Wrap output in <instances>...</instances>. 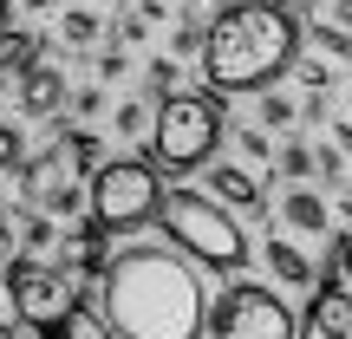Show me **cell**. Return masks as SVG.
Listing matches in <instances>:
<instances>
[{
	"instance_id": "obj_33",
	"label": "cell",
	"mask_w": 352,
	"mask_h": 339,
	"mask_svg": "<svg viewBox=\"0 0 352 339\" xmlns=\"http://www.w3.org/2000/svg\"><path fill=\"white\" fill-rule=\"evenodd\" d=\"M340 215H346V222H352V183L340 189Z\"/></svg>"
},
{
	"instance_id": "obj_34",
	"label": "cell",
	"mask_w": 352,
	"mask_h": 339,
	"mask_svg": "<svg viewBox=\"0 0 352 339\" xmlns=\"http://www.w3.org/2000/svg\"><path fill=\"white\" fill-rule=\"evenodd\" d=\"M280 7H287V0H280ZM294 7H327V0H294Z\"/></svg>"
},
{
	"instance_id": "obj_28",
	"label": "cell",
	"mask_w": 352,
	"mask_h": 339,
	"mask_svg": "<svg viewBox=\"0 0 352 339\" xmlns=\"http://www.w3.org/2000/svg\"><path fill=\"white\" fill-rule=\"evenodd\" d=\"M72 111H78V118H98V111H104V85H85V91H72Z\"/></svg>"
},
{
	"instance_id": "obj_5",
	"label": "cell",
	"mask_w": 352,
	"mask_h": 339,
	"mask_svg": "<svg viewBox=\"0 0 352 339\" xmlns=\"http://www.w3.org/2000/svg\"><path fill=\"white\" fill-rule=\"evenodd\" d=\"M222 144V105L215 91H170L157 98V124H151V164L183 176V170H202Z\"/></svg>"
},
{
	"instance_id": "obj_29",
	"label": "cell",
	"mask_w": 352,
	"mask_h": 339,
	"mask_svg": "<svg viewBox=\"0 0 352 339\" xmlns=\"http://www.w3.org/2000/svg\"><path fill=\"white\" fill-rule=\"evenodd\" d=\"M320 13H327L333 26H346V33H352V0H327V7H320Z\"/></svg>"
},
{
	"instance_id": "obj_20",
	"label": "cell",
	"mask_w": 352,
	"mask_h": 339,
	"mask_svg": "<svg viewBox=\"0 0 352 339\" xmlns=\"http://www.w3.org/2000/svg\"><path fill=\"white\" fill-rule=\"evenodd\" d=\"M307 39H314L327 59H352V33H346V26H333L320 7H314V26H307Z\"/></svg>"
},
{
	"instance_id": "obj_26",
	"label": "cell",
	"mask_w": 352,
	"mask_h": 339,
	"mask_svg": "<svg viewBox=\"0 0 352 339\" xmlns=\"http://www.w3.org/2000/svg\"><path fill=\"white\" fill-rule=\"evenodd\" d=\"M294 78H300L307 91H327V85H333V72H327V59H300V65H294Z\"/></svg>"
},
{
	"instance_id": "obj_6",
	"label": "cell",
	"mask_w": 352,
	"mask_h": 339,
	"mask_svg": "<svg viewBox=\"0 0 352 339\" xmlns=\"http://www.w3.org/2000/svg\"><path fill=\"white\" fill-rule=\"evenodd\" d=\"M164 170L151 157H111L98 176H91V222L104 235H131V228L157 222L164 215Z\"/></svg>"
},
{
	"instance_id": "obj_31",
	"label": "cell",
	"mask_w": 352,
	"mask_h": 339,
	"mask_svg": "<svg viewBox=\"0 0 352 339\" xmlns=\"http://www.w3.org/2000/svg\"><path fill=\"white\" fill-rule=\"evenodd\" d=\"M52 7H59V0H20V13H26V20H46Z\"/></svg>"
},
{
	"instance_id": "obj_15",
	"label": "cell",
	"mask_w": 352,
	"mask_h": 339,
	"mask_svg": "<svg viewBox=\"0 0 352 339\" xmlns=\"http://www.w3.org/2000/svg\"><path fill=\"white\" fill-rule=\"evenodd\" d=\"M274 170H280V183H314L320 176V144H307V138H287L280 144V157H274Z\"/></svg>"
},
{
	"instance_id": "obj_14",
	"label": "cell",
	"mask_w": 352,
	"mask_h": 339,
	"mask_svg": "<svg viewBox=\"0 0 352 339\" xmlns=\"http://www.w3.org/2000/svg\"><path fill=\"white\" fill-rule=\"evenodd\" d=\"M39 46H46V39H39V33H26V26L0 33V72H7L13 85H20V78H26V72L39 65Z\"/></svg>"
},
{
	"instance_id": "obj_13",
	"label": "cell",
	"mask_w": 352,
	"mask_h": 339,
	"mask_svg": "<svg viewBox=\"0 0 352 339\" xmlns=\"http://www.w3.org/2000/svg\"><path fill=\"white\" fill-rule=\"evenodd\" d=\"M209 196H222V202H235V209L261 215V183H254L248 170H235V164H215L209 170Z\"/></svg>"
},
{
	"instance_id": "obj_8",
	"label": "cell",
	"mask_w": 352,
	"mask_h": 339,
	"mask_svg": "<svg viewBox=\"0 0 352 339\" xmlns=\"http://www.w3.org/2000/svg\"><path fill=\"white\" fill-rule=\"evenodd\" d=\"M209 339H300V314L280 300V287L235 281L209 307Z\"/></svg>"
},
{
	"instance_id": "obj_38",
	"label": "cell",
	"mask_w": 352,
	"mask_h": 339,
	"mask_svg": "<svg viewBox=\"0 0 352 339\" xmlns=\"http://www.w3.org/2000/svg\"><path fill=\"white\" fill-rule=\"evenodd\" d=\"M346 118H352V85H346Z\"/></svg>"
},
{
	"instance_id": "obj_1",
	"label": "cell",
	"mask_w": 352,
	"mask_h": 339,
	"mask_svg": "<svg viewBox=\"0 0 352 339\" xmlns=\"http://www.w3.org/2000/svg\"><path fill=\"white\" fill-rule=\"evenodd\" d=\"M91 307L104 339H202L215 300L170 241H138L111 254L104 281L91 287Z\"/></svg>"
},
{
	"instance_id": "obj_39",
	"label": "cell",
	"mask_w": 352,
	"mask_h": 339,
	"mask_svg": "<svg viewBox=\"0 0 352 339\" xmlns=\"http://www.w3.org/2000/svg\"><path fill=\"white\" fill-rule=\"evenodd\" d=\"M98 7H124V0H98Z\"/></svg>"
},
{
	"instance_id": "obj_4",
	"label": "cell",
	"mask_w": 352,
	"mask_h": 339,
	"mask_svg": "<svg viewBox=\"0 0 352 339\" xmlns=\"http://www.w3.org/2000/svg\"><path fill=\"white\" fill-rule=\"evenodd\" d=\"M7 300H13V320L33 339H78V307H85L78 267L20 261V267H7Z\"/></svg>"
},
{
	"instance_id": "obj_17",
	"label": "cell",
	"mask_w": 352,
	"mask_h": 339,
	"mask_svg": "<svg viewBox=\"0 0 352 339\" xmlns=\"http://www.w3.org/2000/svg\"><path fill=\"white\" fill-rule=\"evenodd\" d=\"M261 124H267V131H300V124H307V98L267 91V98H261Z\"/></svg>"
},
{
	"instance_id": "obj_22",
	"label": "cell",
	"mask_w": 352,
	"mask_h": 339,
	"mask_svg": "<svg viewBox=\"0 0 352 339\" xmlns=\"http://www.w3.org/2000/svg\"><path fill=\"white\" fill-rule=\"evenodd\" d=\"M235 151H241V157H254V164H274V138H267V131H254V124H248V131H235Z\"/></svg>"
},
{
	"instance_id": "obj_36",
	"label": "cell",
	"mask_w": 352,
	"mask_h": 339,
	"mask_svg": "<svg viewBox=\"0 0 352 339\" xmlns=\"http://www.w3.org/2000/svg\"><path fill=\"white\" fill-rule=\"evenodd\" d=\"M0 33H7V0H0Z\"/></svg>"
},
{
	"instance_id": "obj_30",
	"label": "cell",
	"mask_w": 352,
	"mask_h": 339,
	"mask_svg": "<svg viewBox=\"0 0 352 339\" xmlns=\"http://www.w3.org/2000/svg\"><path fill=\"white\" fill-rule=\"evenodd\" d=\"M327 138H333V144H340V151L352 157V118H333V124H327Z\"/></svg>"
},
{
	"instance_id": "obj_12",
	"label": "cell",
	"mask_w": 352,
	"mask_h": 339,
	"mask_svg": "<svg viewBox=\"0 0 352 339\" xmlns=\"http://www.w3.org/2000/svg\"><path fill=\"white\" fill-rule=\"evenodd\" d=\"M307 339H352V294L346 287H320L307 307Z\"/></svg>"
},
{
	"instance_id": "obj_24",
	"label": "cell",
	"mask_w": 352,
	"mask_h": 339,
	"mask_svg": "<svg viewBox=\"0 0 352 339\" xmlns=\"http://www.w3.org/2000/svg\"><path fill=\"white\" fill-rule=\"evenodd\" d=\"M144 78H151V98H170V91H176V59H170V52H164V59H151V72H144Z\"/></svg>"
},
{
	"instance_id": "obj_11",
	"label": "cell",
	"mask_w": 352,
	"mask_h": 339,
	"mask_svg": "<svg viewBox=\"0 0 352 339\" xmlns=\"http://www.w3.org/2000/svg\"><path fill=\"white\" fill-rule=\"evenodd\" d=\"M13 105H20V118H59V105H65V72H59V65H33V72L13 85Z\"/></svg>"
},
{
	"instance_id": "obj_23",
	"label": "cell",
	"mask_w": 352,
	"mask_h": 339,
	"mask_svg": "<svg viewBox=\"0 0 352 339\" xmlns=\"http://www.w3.org/2000/svg\"><path fill=\"white\" fill-rule=\"evenodd\" d=\"M340 281H352V228L340 241H333V267H327V287H340Z\"/></svg>"
},
{
	"instance_id": "obj_7",
	"label": "cell",
	"mask_w": 352,
	"mask_h": 339,
	"mask_svg": "<svg viewBox=\"0 0 352 339\" xmlns=\"http://www.w3.org/2000/svg\"><path fill=\"white\" fill-rule=\"evenodd\" d=\"M91 176L98 170H91L72 144L52 138L46 151H33V164L20 176V196H26V209L52 215V222H72L78 209H91Z\"/></svg>"
},
{
	"instance_id": "obj_3",
	"label": "cell",
	"mask_w": 352,
	"mask_h": 339,
	"mask_svg": "<svg viewBox=\"0 0 352 339\" xmlns=\"http://www.w3.org/2000/svg\"><path fill=\"white\" fill-rule=\"evenodd\" d=\"M157 228H164V241L176 254L215 267V274L248 267V235H241V222L222 209V196H209V189H170Z\"/></svg>"
},
{
	"instance_id": "obj_27",
	"label": "cell",
	"mask_w": 352,
	"mask_h": 339,
	"mask_svg": "<svg viewBox=\"0 0 352 339\" xmlns=\"http://www.w3.org/2000/svg\"><path fill=\"white\" fill-rule=\"evenodd\" d=\"M144 33H151V20H144V13H138V7H131V13H124V20H118V46H138V39H144Z\"/></svg>"
},
{
	"instance_id": "obj_19",
	"label": "cell",
	"mask_w": 352,
	"mask_h": 339,
	"mask_svg": "<svg viewBox=\"0 0 352 339\" xmlns=\"http://www.w3.org/2000/svg\"><path fill=\"white\" fill-rule=\"evenodd\" d=\"M151 124H157V98H124L118 105V138H144L151 144Z\"/></svg>"
},
{
	"instance_id": "obj_25",
	"label": "cell",
	"mask_w": 352,
	"mask_h": 339,
	"mask_svg": "<svg viewBox=\"0 0 352 339\" xmlns=\"http://www.w3.org/2000/svg\"><path fill=\"white\" fill-rule=\"evenodd\" d=\"M131 72V52L124 46H111V52H98V85H118V78Z\"/></svg>"
},
{
	"instance_id": "obj_37",
	"label": "cell",
	"mask_w": 352,
	"mask_h": 339,
	"mask_svg": "<svg viewBox=\"0 0 352 339\" xmlns=\"http://www.w3.org/2000/svg\"><path fill=\"white\" fill-rule=\"evenodd\" d=\"M209 7H215V13H222V7H235V0H209Z\"/></svg>"
},
{
	"instance_id": "obj_10",
	"label": "cell",
	"mask_w": 352,
	"mask_h": 339,
	"mask_svg": "<svg viewBox=\"0 0 352 339\" xmlns=\"http://www.w3.org/2000/svg\"><path fill=\"white\" fill-rule=\"evenodd\" d=\"M261 261H267V274H274V287H294V294H320V287H327L320 267L307 261V248H300V241H287V235H267Z\"/></svg>"
},
{
	"instance_id": "obj_16",
	"label": "cell",
	"mask_w": 352,
	"mask_h": 339,
	"mask_svg": "<svg viewBox=\"0 0 352 339\" xmlns=\"http://www.w3.org/2000/svg\"><path fill=\"white\" fill-rule=\"evenodd\" d=\"M98 33H104L98 7H65L59 13V39H65V46H98Z\"/></svg>"
},
{
	"instance_id": "obj_32",
	"label": "cell",
	"mask_w": 352,
	"mask_h": 339,
	"mask_svg": "<svg viewBox=\"0 0 352 339\" xmlns=\"http://www.w3.org/2000/svg\"><path fill=\"white\" fill-rule=\"evenodd\" d=\"M13 248V228H7V209H0V254Z\"/></svg>"
},
{
	"instance_id": "obj_18",
	"label": "cell",
	"mask_w": 352,
	"mask_h": 339,
	"mask_svg": "<svg viewBox=\"0 0 352 339\" xmlns=\"http://www.w3.org/2000/svg\"><path fill=\"white\" fill-rule=\"evenodd\" d=\"M20 248H26V254H52V248H59V222L39 215V209H26V215H20Z\"/></svg>"
},
{
	"instance_id": "obj_35",
	"label": "cell",
	"mask_w": 352,
	"mask_h": 339,
	"mask_svg": "<svg viewBox=\"0 0 352 339\" xmlns=\"http://www.w3.org/2000/svg\"><path fill=\"white\" fill-rule=\"evenodd\" d=\"M0 339H20V333H13V327H7V320H0Z\"/></svg>"
},
{
	"instance_id": "obj_9",
	"label": "cell",
	"mask_w": 352,
	"mask_h": 339,
	"mask_svg": "<svg viewBox=\"0 0 352 339\" xmlns=\"http://www.w3.org/2000/svg\"><path fill=\"white\" fill-rule=\"evenodd\" d=\"M274 215L294 228V235H307V241H340V235H333V215H340V209H327V196H320L314 183L280 189V209Z\"/></svg>"
},
{
	"instance_id": "obj_21",
	"label": "cell",
	"mask_w": 352,
	"mask_h": 339,
	"mask_svg": "<svg viewBox=\"0 0 352 339\" xmlns=\"http://www.w3.org/2000/svg\"><path fill=\"white\" fill-rule=\"evenodd\" d=\"M33 151H26V131L20 124H0V176H26Z\"/></svg>"
},
{
	"instance_id": "obj_2",
	"label": "cell",
	"mask_w": 352,
	"mask_h": 339,
	"mask_svg": "<svg viewBox=\"0 0 352 339\" xmlns=\"http://www.w3.org/2000/svg\"><path fill=\"white\" fill-rule=\"evenodd\" d=\"M202 78L209 91H267L280 72L300 65V20L280 0H235L209 20V46H202Z\"/></svg>"
}]
</instances>
